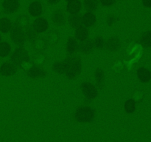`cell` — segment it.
<instances>
[{
    "instance_id": "cell-5",
    "label": "cell",
    "mask_w": 151,
    "mask_h": 142,
    "mask_svg": "<svg viewBox=\"0 0 151 142\" xmlns=\"http://www.w3.org/2000/svg\"><path fill=\"white\" fill-rule=\"evenodd\" d=\"M81 90L87 100H93L98 95L97 89L90 82H83L81 84Z\"/></svg>"
},
{
    "instance_id": "cell-28",
    "label": "cell",
    "mask_w": 151,
    "mask_h": 142,
    "mask_svg": "<svg viewBox=\"0 0 151 142\" xmlns=\"http://www.w3.org/2000/svg\"><path fill=\"white\" fill-rule=\"evenodd\" d=\"M93 43H94V47H96L97 49H100V50L103 49L106 46V41H105L104 38L102 36H98L94 38Z\"/></svg>"
},
{
    "instance_id": "cell-12",
    "label": "cell",
    "mask_w": 151,
    "mask_h": 142,
    "mask_svg": "<svg viewBox=\"0 0 151 142\" xmlns=\"http://www.w3.org/2000/svg\"><path fill=\"white\" fill-rule=\"evenodd\" d=\"M27 74L28 76L32 78H43V77H45L47 75V72H45V70L38 66L31 67L27 70Z\"/></svg>"
},
{
    "instance_id": "cell-15",
    "label": "cell",
    "mask_w": 151,
    "mask_h": 142,
    "mask_svg": "<svg viewBox=\"0 0 151 142\" xmlns=\"http://www.w3.org/2000/svg\"><path fill=\"white\" fill-rule=\"evenodd\" d=\"M105 47L108 50H109V51H116L120 47V41H119V40L116 37H111V38H109L107 40V41L106 42Z\"/></svg>"
},
{
    "instance_id": "cell-3",
    "label": "cell",
    "mask_w": 151,
    "mask_h": 142,
    "mask_svg": "<svg viewBox=\"0 0 151 142\" xmlns=\"http://www.w3.org/2000/svg\"><path fill=\"white\" fill-rule=\"evenodd\" d=\"M10 61L16 67H21L24 63L29 62V56L24 47H19L13 52L10 56Z\"/></svg>"
},
{
    "instance_id": "cell-21",
    "label": "cell",
    "mask_w": 151,
    "mask_h": 142,
    "mask_svg": "<svg viewBox=\"0 0 151 142\" xmlns=\"http://www.w3.org/2000/svg\"><path fill=\"white\" fill-rule=\"evenodd\" d=\"M68 22L70 26L73 28H78L82 26V16L79 14L71 15L68 18Z\"/></svg>"
},
{
    "instance_id": "cell-26",
    "label": "cell",
    "mask_w": 151,
    "mask_h": 142,
    "mask_svg": "<svg viewBox=\"0 0 151 142\" xmlns=\"http://www.w3.org/2000/svg\"><path fill=\"white\" fill-rule=\"evenodd\" d=\"M53 70L59 74H63L66 72V64L63 62H57L53 64Z\"/></svg>"
},
{
    "instance_id": "cell-8",
    "label": "cell",
    "mask_w": 151,
    "mask_h": 142,
    "mask_svg": "<svg viewBox=\"0 0 151 142\" xmlns=\"http://www.w3.org/2000/svg\"><path fill=\"white\" fill-rule=\"evenodd\" d=\"M17 71V68L12 62H4L0 67V75L2 76H10L14 75Z\"/></svg>"
},
{
    "instance_id": "cell-4",
    "label": "cell",
    "mask_w": 151,
    "mask_h": 142,
    "mask_svg": "<svg viewBox=\"0 0 151 142\" xmlns=\"http://www.w3.org/2000/svg\"><path fill=\"white\" fill-rule=\"evenodd\" d=\"M10 38L15 44L19 46H22L26 41V36H25L24 30L22 26L15 22L13 24L11 30H10Z\"/></svg>"
},
{
    "instance_id": "cell-22",
    "label": "cell",
    "mask_w": 151,
    "mask_h": 142,
    "mask_svg": "<svg viewBox=\"0 0 151 142\" xmlns=\"http://www.w3.org/2000/svg\"><path fill=\"white\" fill-rule=\"evenodd\" d=\"M83 6L88 12H94L98 8V0H84Z\"/></svg>"
},
{
    "instance_id": "cell-25",
    "label": "cell",
    "mask_w": 151,
    "mask_h": 142,
    "mask_svg": "<svg viewBox=\"0 0 151 142\" xmlns=\"http://www.w3.org/2000/svg\"><path fill=\"white\" fill-rule=\"evenodd\" d=\"M94 75H95L96 81H97V84L100 88H102L103 87V81H104L105 75L103 71L101 69H97L95 72H94Z\"/></svg>"
},
{
    "instance_id": "cell-1",
    "label": "cell",
    "mask_w": 151,
    "mask_h": 142,
    "mask_svg": "<svg viewBox=\"0 0 151 142\" xmlns=\"http://www.w3.org/2000/svg\"><path fill=\"white\" fill-rule=\"evenodd\" d=\"M66 64V77L69 79H74L76 78L81 72L82 63L81 60L78 56H69L64 60Z\"/></svg>"
},
{
    "instance_id": "cell-31",
    "label": "cell",
    "mask_w": 151,
    "mask_h": 142,
    "mask_svg": "<svg viewBox=\"0 0 151 142\" xmlns=\"http://www.w3.org/2000/svg\"><path fill=\"white\" fill-rule=\"evenodd\" d=\"M143 5L145 6L146 7H151V0H142Z\"/></svg>"
},
{
    "instance_id": "cell-7",
    "label": "cell",
    "mask_w": 151,
    "mask_h": 142,
    "mask_svg": "<svg viewBox=\"0 0 151 142\" xmlns=\"http://www.w3.org/2000/svg\"><path fill=\"white\" fill-rule=\"evenodd\" d=\"M20 7L19 0H4L2 7L6 13H13L17 11Z\"/></svg>"
},
{
    "instance_id": "cell-32",
    "label": "cell",
    "mask_w": 151,
    "mask_h": 142,
    "mask_svg": "<svg viewBox=\"0 0 151 142\" xmlns=\"http://www.w3.org/2000/svg\"><path fill=\"white\" fill-rule=\"evenodd\" d=\"M60 0H47L48 3H50V4H55L57 3H58Z\"/></svg>"
},
{
    "instance_id": "cell-11",
    "label": "cell",
    "mask_w": 151,
    "mask_h": 142,
    "mask_svg": "<svg viewBox=\"0 0 151 142\" xmlns=\"http://www.w3.org/2000/svg\"><path fill=\"white\" fill-rule=\"evenodd\" d=\"M28 11L32 17H40L43 13L42 4L39 1H34L29 4Z\"/></svg>"
},
{
    "instance_id": "cell-33",
    "label": "cell",
    "mask_w": 151,
    "mask_h": 142,
    "mask_svg": "<svg viewBox=\"0 0 151 142\" xmlns=\"http://www.w3.org/2000/svg\"><path fill=\"white\" fill-rule=\"evenodd\" d=\"M1 35H0V42H1Z\"/></svg>"
},
{
    "instance_id": "cell-2",
    "label": "cell",
    "mask_w": 151,
    "mask_h": 142,
    "mask_svg": "<svg viewBox=\"0 0 151 142\" xmlns=\"http://www.w3.org/2000/svg\"><path fill=\"white\" fill-rule=\"evenodd\" d=\"M95 116V111L87 106L78 107L75 112V118L79 122H90Z\"/></svg>"
},
{
    "instance_id": "cell-18",
    "label": "cell",
    "mask_w": 151,
    "mask_h": 142,
    "mask_svg": "<svg viewBox=\"0 0 151 142\" xmlns=\"http://www.w3.org/2000/svg\"><path fill=\"white\" fill-rule=\"evenodd\" d=\"M137 76L142 83L148 82L151 79L150 71L145 67H140L137 70Z\"/></svg>"
},
{
    "instance_id": "cell-27",
    "label": "cell",
    "mask_w": 151,
    "mask_h": 142,
    "mask_svg": "<svg viewBox=\"0 0 151 142\" xmlns=\"http://www.w3.org/2000/svg\"><path fill=\"white\" fill-rule=\"evenodd\" d=\"M136 109V102L134 99H128L125 103V110L128 113H133Z\"/></svg>"
},
{
    "instance_id": "cell-23",
    "label": "cell",
    "mask_w": 151,
    "mask_h": 142,
    "mask_svg": "<svg viewBox=\"0 0 151 142\" xmlns=\"http://www.w3.org/2000/svg\"><path fill=\"white\" fill-rule=\"evenodd\" d=\"M140 43L145 47H151V31H146L140 37Z\"/></svg>"
},
{
    "instance_id": "cell-9",
    "label": "cell",
    "mask_w": 151,
    "mask_h": 142,
    "mask_svg": "<svg viewBox=\"0 0 151 142\" xmlns=\"http://www.w3.org/2000/svg\"><path fill=\"white\" fill-rule=\"evenodd\" d=\"M82 2L81 0H70L67 1L66 11L71 15L78 14L82 9Z\"/></svg>"
},
{
    "instance_id": "cell-17",
    "label": "cell",
    "mask_w": 151,
    "mask_h": 142,
    "mask_svg": "<svg viewBox=\"0 0 151 142\" xmlns=\"http://www.w3.org/2000/svg\"><path fill=\"white\" fill-rule=\"evenodd\" d=\"M79 50V44H78V41L73 37H69L68 38L67 44H66V51L68 54L72 55L74 53H77Z\"/></svg>"
},
{
    "instance_id": "cell-19",
    "label": "cell",
    "mask_w": 151,
    "mask_h": 142,
    "mask_svg": "<svg viewBox=\"0 0 151 142\" xmlns=\"http://www.w3.org/2000/svg\"><path fill=\"white\" fill-rule=\"evenodd\" d=\"M94 48V43H93L92 40L91 39H87L86 41H82L79 44V50L83 54H88L92 51Z\"/></svg>"
},
{
    "instance_id": "cell-16",
    "label": "cell",
    "mask_w": 151,
    "mask_h": 142,
    "mask_svg": "<svg viewBox=\"0 0 151 142\" xmlns=\"http://www.w3.org/2000/svg\"><path fill=\"white\" fill-rule=\"evenodd\" d=\"M24 33L26 36V39L30 43H34L36 41L37 38H38V33L33 29L32 25L28 24L24 28Z\"/></svg>"
},
{
    "instance_id": "cell-10",
    "label": "cell",
    "mask_w": 151,
    "mask_h": 142,
    "mask_svg": "<svg viewBox=\"0 0 151 142\" xmlns=\"http://www.w3.org/2000/svg\"><path fill=\"white\" fill-rule=\"evenodd\" d=\"M97 22V17L93 12H86L82 16V25L86 28H91Z\"/></svg>"
},
{
    "instance_id": "cell-14",
    "label": "cell",
    "mask_w": 151,
    "mask_h": 142,
    "mask_svg": "<svg viewBox=\"0 0 151 142\" xmlns=\"http://www.w3.org/2000/svg\"><path fill=\"white\" fill-rule=\"evenodd\" d=\"M88 35H89V32H88V28L83 26V25L79 27V28H76V30H75V39L78 40L81 42L88 39Z\"/></svg>"
},
{
    "instance_id": "cell-13",
    "label": "cell",
    "mask_w": 151,
    "mask_h": 142,
    "mask_svg": "<svg viewBox=\"0 0 151 142\" xmlns=\"http://www.w3.org/2000/svg\"><path fill=\"white\" fill-rule=\"evenodd\" d=\"M53 24L56 26H61L66 22V15L61 10H56L52 16Z\"/></svg>"
},
{
    "instance_id": "cell-24",
    "label": "cell",
    "mask_w": 151,
    "mask_h": 142,
    "mask_svg": "<svg viewBox=\"0 0 151 142\" xmlns=\"http://www.w3.org/2000/svg\"><path fill=\"white\" fill-rule=\"evenodd\" d=\"M11 52V46L7 41L0 42V57H6Z\"/></svg>"
},
{
    "instance_id": "cell-30",
    "label": "cell",
    "mask_w": 151,
    "mask_h": 142,
    "mask_svg": "<svg viewBox=\"0 0 151 142\" xmlns=\"http://www.w3.org/2000/svg\"><path fill=\"white\" fill-rule=\"evenodd\" d=\"M115 22V17L113 16H109L107 18V23L109 25H111L114 23Z\"/></svg>"
},
{
    "instance_id": "cell-34",
    "label": "cell",
    "mask_w": 151,
    "mask_h": 142,
    "mask_svg": "<svg viewBox=\"0 0 151 142\" xmlns=\"http://www.w3.org/2000/svg\"><path fill=\"white\" fill-rule=\"evenodd\" d=\"M66 1H70V0H66Z\"/></svg>"
},
{
    "instance_id": "cell-20",
    "label": "cell",
    "mask_w": 151,
    "mask_h": 142,
    "mask_svg": "<svg viewBox=\"0 0 151 142\" xmlns=\"http://www.w3.org/2000/svg\"><path fill=\"white\" fill-rule=\"evenodd\" d=\"M13 23L8 18L3 17L0 19V32L2 33H7L10 31Z\"/></svg>"
},
{
    "instance_id": "cell-29",
    "label": "cell",
    "mask_w": 151,
    "mask_h": 142,
    "mask_svg": "<svg viewBox=\"0 0 151 142\" xmlns=\"http://www.w3.org/2000/svg\"><path fill=\"white\" fill-rule=\"evenodd\" d=\"M100 4L104 7H111L117 1V0H99Z\"/></svg>"
},
{
    "instance_id": "cell-6",
    "label": "cell",
    "mask_w": 151,
    "mask_h": 142,
    "mask_svg": "<svg viewBox=\"0 0 151 142\" xmlns=\"http://www.w3.org/2000/svg\"><path fill=\"white\" fill-rule=\"evenodd\" d=\"M32 26L37 33H42L48 29L49 23L45 18L39 17L34 20Z\"/></svg>"
}]
</instances>
